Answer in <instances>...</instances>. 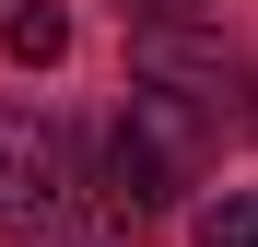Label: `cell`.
<instances>
[{
    "label": "cell",
    "instance_id": "1",
    "mask_svg": "<svg viewBox=\"0 0 258 247\" xmlns=\"http://www.w3.org/2000/svg\"><path fill=\"white\" fill-rule=\"evenodd\" d=\"M82 212V153L47 106H0V235H59Z\"/></svg>",
    "mask_w": 258,
    "mask_h": 247
},
{
    "label": "cell",
    "instance_id": "2",
    "mask_svg": "<svg viewBox=\"0 0 258 247\" xmlns=\"http://www.w3.org/2000/svg\"><path fill=\"white\" fill-rule=\"evenodd\" d=\"M0 47H12L24 71H47V59L71 47V12H47V0H35V12H12V24H0Z\"/></svg>",
    "mask_w": 258,
    "mask_h": 247
},
{
    "label": "cell",
    "instance_id": "3",
    "mask_svg": "<svg viewBox=\"0 0 258 247\" xmlns=\"http://www.w3.org/2000/svg\"><path fill=\"white\" fill-rule=\"evenodd\" d=\"M188 247H258V188H223V200H200V235Z\"/></svg>",
    "mask_w": 258,
    "mask_h": 247
},
{
    "label": "cell",
    "instance_id": "4",
    "mask_svg": "<svg viewBox=\"0 0 258 247\" xmlns=\"http://www.w3.org/2000/svg\"><path fill=\"white\" fill-rule=\"evenodd\" d=\"M117 12H141V24H188V12H211V0H117Z\"/></svg>",
    "mask_w": 258,
    "mask_h": 247
}]
</instances>
